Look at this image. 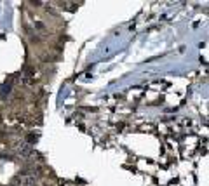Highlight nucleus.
Listing matches in <instances>:
<instances>
[{
    "mask_svg": "<svg viewBox=\"0 0 209 186\" xmlns=\"http://www.w3.org/2000/svg\"><path fill=\"white\" fill-rule=\"evenodd\" d=\"M19 155H21V157H28V155H32V148H30V144L23 143L21 146H19Z\"/></svg>",
    "mask_w": 209,
    "mask_h": 186,
    "instance_id": "f257e3e1",
    "label": "nucleus"
},
{
    "mask_svg": "<svg viewBox=\"0 0 209 186\" xmlns=\"http://www.w3.org/2000/svg\"><path fill=\"white\" fill-rule=\"evenodd\" d=\"M9 186H14V184H9Z\"/></svg>",
    "mask_w": 209,
    "mask_h": 186,
    "instance_id": "7ed1b4c3",
    "label": "nucleus"
},
{
    "mask_svg": "<svg viewBox=\"0 0 209 186\" xmlns=\"http://www.w3.org/2000/svg\"><path fill=\"white\" fill-rule=\"evenodd\" d=\"M0 92H2V94H6V92H7V94H9V92H11V87H9V85H7V87H6V85H4Z\"/></svg>",
    "mask_w": 209,
    "mask_h": 186,
    "instance_id": "f03ea898",
    "label": "nucleus"
}]
</instances>
